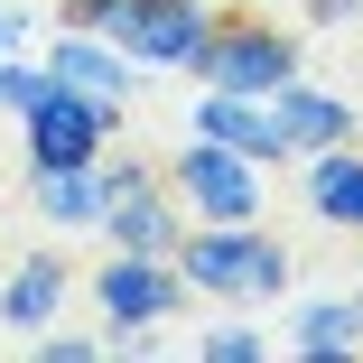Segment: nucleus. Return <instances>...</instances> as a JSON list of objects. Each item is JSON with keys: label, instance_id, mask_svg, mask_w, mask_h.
I'll list each match as a JSON object with an SVG mask.
<instances>
[{"label": "nucleus", "instance_id": "7ed1b4c3", "mask_svg": "<svg viewBox=\"0 0 363 363\" xmlns=\"http://www.w3.org/2000/svg\"><path fill=\"white\" fill-rule=\"evenodd\" d=\"M94 308H103V335L112 345H140V335H159L196 289H186V270H177V252H112L94 279Z\"/></svg>", "mask_w": 363, "mask_h": 363}, {"label": "nucleus", "instance_id": "ddd939ff", "mask_svg": "<svg viewBox=\"0 0 363 363\" xmlns=\"http://www.w3.org/2000/svg\"><path fill=\"white\" fill-rule=\"evenodd\" d=\"M28 196H38V214H47V233H94L103 224V168H47V177H28Z\"/></svg>", "mask_w": 363, "mask_h": 363}, {"label": "nucleus", "instance_id": "6ab92c4d", "mask_svg": "<svg viewBox=\"0 0 363 363\" xmlns=\"http://www.w3.org/2000/svg\"><path fill=\"white\" fill-rule=\"evenodd\" d=\"M28 38V10H0V47H19Z\"/></svg>", "mask_w": 363, "mask_h": 363}, {"label": "nucleus", "instance_id": "f8f14e48", "mask_svg": "<svg viewBox=\"0 0 363 363\" xmlns=\"http://www.w3.org/2000/svg\"><path fill=\"white\" fill-rule=\"evenodd\" d=\"M308 205H317V224L363 233V150H354V140H335V150L308 159Z\"/></svg>", "mask_w": 363, "mask_h": 363}, {"label": "nucleus", "instance_id": "aec40b11", "mask_svg": "<svg viewBox=\"0 0 363 363\" xmlns=\"http://www.w3.org/2000/svg\"><path fill=\"white\" fill-rule=\"evenodd\" d=\"M354 298H363V289H354Z\"/></svg>", "mask_w": 363, "mask_h": 363}, {"label": "nucleus", "instance_id": "39448f33", "mask_svg": "<svg viewBox=\"0 0 363 363\" xmlns=\"http://www.w3.org/2000/svg\"><path fill=\"white\" fill-rule=\"evenodd\" d=\"M168 196L196 214V224H252L261 214V159L224 150V140H186V150L168 159Z\"/></svg>", "mask_w": 363, "mask_h": 363}, {"label": "nucleus", "instance_id": "4468645a", "mask_svg": "<svg viewBox=\"0 0 363 363\" xmlns=\"http://www.w3.org/2000/svg\"><path fill=\"white\" fill-rule=\"evenodd\" d=\"M289 345H298L308 363H335V354H354L363 345V298H298V317H289Z\"/></svg>", "mask_w": 363, "mask_h": 363}, {"label": "nucleus", "instance_id": "f3484780", "mask_svg": "<svg viewBox=\"0 0 363 363\" xmlns=\"http://www.w3.org/2000/svg\"><path fill=\"white\" fill-rule=\"evenodd\" d=\"M28 345H38L47 363H94V354H112V335H56V326H47V335H28Z\"/></svg>", "mask_w": 363, "mask_h": 363}, {"label": "nucleus", "instance_id": "2eb2a0df", "mask_svg": "<svg viewBox=\"0 0 363 363\" xmlns=\"http://www.w3.org/2000/svg\"><path fill=\"white\" fill-rule=\"evenodd\" d=\"M47 94V65H28L19 47H0V112H28Z\"/></svg>", "mask_w": 363, "mask_h": 363}, {"label": "nucleus", "instance_id": "0eeeda50", "mask_svg": "<svg viewBox=\"0 0 363 363\" xmlns=\"http://www.w3.org/2000/svg\"><path fill=\"white\" fill-rule=\"evenodd\" d=\"M261 103H270V130H279V159H317V150H335V140H354V103L326 94V84H308V75L270 84Z\"/></svg>", "mask_w": 363, "mask_h": 363}, {"label": "nucleus", "instance_id": "f257e3e1", "mask_svg": "<svg viewBox=\"0 0 363 363\" xmlns=\"http://www.w3.org/2000/svg\"><path fill=\"white\" fill-rule=\"evenodd\" d=\"M177 270H186L196 298H233V308L289 298V242L261 233V214H252V224H186Z\"/></svg>", "mask_w": 363, "mask_h": 363}, {"label": "nucleus", "instance_id": "20e7f679", "mask_svg": "<svg viewBox=\"0 0 363 363\" xmlns=\"http://www.w3.org/2000/svg\"><path fill=\"white\" fill-rule=\"evenodd\" d=\"M112 121H121V103H94V94H75V84H56V75H47V94L19 112L28 177H47V168H103Z\"/></svg>", "mask_w": 363, "mask_h": 363}, {"label": "nucleus", "instance_id": "a211bd4d", "mask_svg": "<svg viewBox=\"0 0 363 363\" xmlns=\"http://www.w3.org/2000/svg\"><path fill=\"white\" fill-rule=\"evenodd\" d=\"M308 19L317 28H345V19H363V0H308Z\"/></svg>", "mask_w": 363, "mask_h": 363}, {"label": "nucleus", "instance_id": "9b49d317", "mask_svg": "<svg viewBox=\"0 0 363 363\" xmlns=\"http://www.w3.org/2000/svg\"><path fill=\"white\" fill-rule=\"evenodd\" d=\"M196 130L224 140V150H242V159H261V168H279V130H270V103H261V94H214V84H196Z\"/></svg>", "mask_w": 363, "mask_h": 363}, {"label": "nucleus", "instance_id": "9d476101", "mask_svg": "<svg viewBox=\"0 0 363 363\" xmlns=\"http://www.w3.org/2000/svg\"><path fill=\"white\" fill-rule=\"evenodd\" d=\"M65 289H75V270H65L56 252H19L10 279H0V326L10 335H47L56 308H65Z\"/></svg>", "mask_w": 363, "mask_h": 363}, {"label": "nucleus", "instance_id": "f03ea898", "mask_svg": "<svg viewBox=\"0 0 363 363\" xmlns=\"http://www.w3.org/2000/svg\"><path fill=\"white\" fill-rule=\"evenodd\" d=\"M186 75L214 84V94H270V84H289V75H308V56H298V38H289L279 19L224 0L214 28L196 38V56H186Z\"/></svg>", "mask_w": 363, "mask_h": 363}, {"label": "nucleus", "instance_id": "dca6fc26", "mask_svg": "<svg viewBox=\"0 0 363 363\" xmlns=\"http://www.w3.org/2000/svg\"><path fill=\"white\" fill-rule=\"evenodd\" d=\"M196 354H214V363H261V354H270V335H261V326H214Z\"/></svg>", "mask_w": 363, "mask_h": 363}, {"label": "nucleus", "instance_id": "423d86ee", "mask_svg": "<svg viewBox=\"0 0 363 363\" xmlns=\"http://www.w3.org/2000/svg\"><path fill=\"white\" fill-rule=\"evenodd\" d=\"M205 28H214V0H112L103 10V38L130 65H186Z\"/></svg>", "mask_w": 363, "mask_h": 363}, {"label": "nucleus", "instance_id": "6e6552de", "mask_svg": "<svg viewBox=\"0 0 363 363\" xmlns=\"http://www.w3.org/2000/svg\"><path fill=\"white\" fill-rule=\"evenodd\" d=\"M186 224H196V214L168 196V168H159L150 186H121V196L103 205V224H94V233H103L112 252H177V242H186Z\"/></svg>", "mask_w": 363, "mask_h": 363}, {"label": "nucleus", "instance_id": "1a4fd4ad", "mask_svg": "<svg viewBox=\"0 0 363 363\" xmlns=\"http://www.w3.org/2000/svg\"><path fill=\"white\" fill-rule=\"evenodd\" d=\"M47 75L56 84H75V94H94V103H130V56L112 47V38H94V28H56L47 38Z\"/></svg>", "mask_w": 363, "mask_h": 363}]
</instances>
